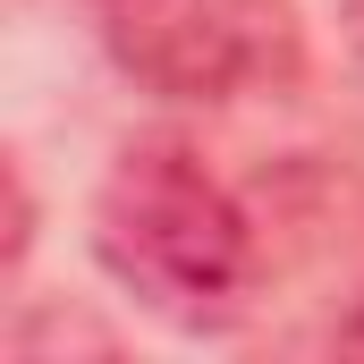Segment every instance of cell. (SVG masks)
<instances>
[{
    "instance_id": "cell-2",
    "label": "cell",
    "mask_w": 364,
    "mask_h": 364,
    "mask_svg": "<svg viewBox=\"0 0 364 364\" xmlns=\"http://www.w3.org/2000/svg\"><path fill=\"white\" fill-rule=\"evenodd\" d=\"M110 60L161 102H246L279 93L305 68L288 0H93Z\"/></svg>"
},
{
    "instance_id": "cell-3",
    "label": "cell",
    "mask_w": 364,
    "mask_h": 364,
    "mask_svg": "<svg viewBox=\"0 0 364 364\" xmlns=\"http://www.w3.org/2000/svg\"><path fill=\"white\" fill-rule=\"evenodd\" d=\"M356 34H364V0H356Z\"/></svg>"
},
{
    "instance_id": "cell-1",
    "label": "cell",
    "mask_w": 364,
    "mask_h": 364,
    "mask_svg": "<svg viewBox=\"0 0 364 364\" xmlns=\"http://www.w3.org/2000/svg\"><path fill=\"white\" fill-rule=\"evenodd\" d=\"M93 255L161 322L212 331L255 288V220L186 144H127L93 195Z\"/></svg>"
}]
</instances>
